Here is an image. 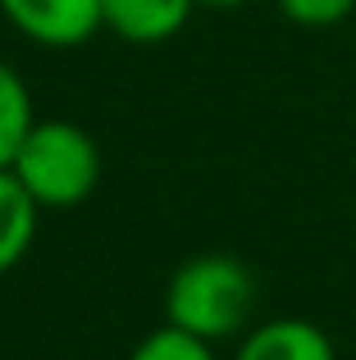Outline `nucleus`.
<instances>
[{"label":"nucleus","instance_id":"1","mask_svg":"<svg viewBox=\"0 0 356 360\" xmlns=\"http://www.w3.org/2000/svg\"><path fill=\"white\" fill-rule=\"evenodd\" d=\"M256 306V278L238 255H192L174 269L170 292H165V324L201 338V342H224L242 333Z\"/></svg>","mask_w":356,"mask_h":360},{"label":"nucleus","instance_id":"2","mask_svg":"<svg viewBox=\"0 0 356 360\" xmlns=\"http://www.w3.org/2000/svg\"><path fill=\"white\" fill-rule=\"evenodd\" d=\"M9 174L23 183L42 210H69L82 205L101 183V150L87 128L69 119H37L23 146L9 160Z\"/></svg>","mask_w":356,"mask_h":360},{"label":"nucleus","instance_id":"3","mask_svg":"<svg viewBox=\"0 0 356 360\" xmlns=\"http://www.w3.org/2000/svg\"><path fill=\"white\" fill-rule=\"evenodd\" d=\"M0 18L18 37L51 46V51L82 46L106 27L101 0H0Z\"/></svg>","mask_w":356,"mask_h":360},{"label":"nucleus","instance_id":"4","mask_svg":"<svg viewBox=\"0 0 356 360\" xmlns=\"http://www.w3.org/2000/svg\"><path fill=\"white\" fill-rule=\"evenodd\" d=\"M196 0H101L106 27L128 46H160L187 27Z\"/></svg>","mask_w":356,"mask_h":360},{"label":"nucleus","instance_id":"5","mask_svg":"<svg viewBox=\"0 0 356 360\" xmlns=\"http://www.w3.org/2000/svg\"><path fill=\"white\" fill-rule=\"evenodd\" d=\"M233 360H338V352L320 324L302 315H284L251 328L233 352Z\"/></svg>","mask_w":356,"mask_h":360},{"label":"nucleus","instance_id":"6","mask_svg":"<svg viewBox=\"0 0 356 360\" xmlns=\"http://www.w3.org/2000/svg\"><path fill=\"white\" fill-rule=\"evenodd\" d=\"M37 214L42 205L23 192V183L9 169H0V274H9L27 255L37 238Z\"/></svg>","mask_w":356,"mask_h":360},{"label":"nucleus","instance_id":"7","mask_svg":"<svg viewBox=\"0 0 356 360\" xmlns=\"http://www.w3.org/2000/svg\"><path fill=\"white\" fill-rule=\"evenodd\" d=\"M37 123V110H32V91L27 82L18 78V69L9 60H0V169H9L14 150L23 146L27 128Z\"/></svg>","mask_w":356,"mask_h":360},{"label":"nucleus","instance_id":"8","mask_svg":"<svg viewBox=\"0 0 356 360\" xmlns=\"http://www.w3.org/2000/svg\"><path fill=\"white\" fill-rule=\"evenodd\" d=\"M128 360H220V352H215V342H201V338L165 324L155 333H146Z\"/></svg>","mask_w":356,"mask_h":360},{"label":"nucleus","instance_id":"9","mask_svg":"<svg viewBox=\"0 0 356 360\" xmlns=\"http://www.w3.org/2000/svg\"><path fill=\"white\" fill-rule=\"evenodd\" d=\"M274 5L297 27H333L343 18H352L356 0H274Z\"/></svg>","mask_w":356,"mask_h":360},{"label":"nucleus","instance_id":"10","mask_svg":"<svg viewBox=\"0 0 356 360\" xmlns=\"http://www.w3.org/2000/svg\"><path fill=\"white\" fill-rule=\"evenodd\" d=\"M196 5H210V9H233V5H247V0H196Z\"/></svg>","mask_w":356,"mask_h":360}]
</instances>
